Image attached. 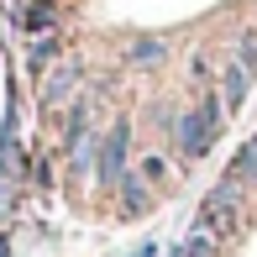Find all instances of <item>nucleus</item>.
<instances>
[{
	"instance_id": "nucleus-11",
	"label": "nucleus",
	"mask_w": 257,
	"mask_h": 257,
	"mask_svg": "<svg viewBox=\"0 0 257 257\" xmlns=\"http://www.w3.org/2000/svg\"><path fill=\"white\" fill-rule=\"evenodd\" d=\"M231 58H236V63H247V68H257V32H241V37H236V53H231Z\"/></svg>"
},
{
	"instance_id": "nucleus-3",
	"label": "nucleus",
	"mask_w": 257,
	"mask_h": 257,
	"mask_svg": "<svg viewBox=\"0 0 257 257\" xmlns=\"http://www.w3.org/2000/svg\"><path fill=\"white\" fill-rule=\"evenodd\" d=\"M194 226L215 231V236L226 241V236H236V231H241V205H226V200H210V194H205V205H200V220H194Z\"/></svg>"
},
{
	"instance_id": "nucleus-2",
	"label": "nucleus",
	"mask_w": 257,
	"mask_h": 257,
	"mask_svg": "<svg viewBox=\"0 0 257 257\" xmlns=\"http://www.w3.org/2000/svg\"><path fill=\"white\" fill-rule=\"evenodd\" d=\"M126 153H132V121L121 115V121H110V132L100 137V163H95V184L100 189H115V184L132 173L126 168Z\"/></svg>"
},
{
	"instance_id": "nucleus-12",
	"label": "nucleus",
	"mask_w": 257,
	"mask_h": 257,
	"mask_svg": "<svg viewBox=\"0 0 257 257\" xmlns=\"http://www.w3.org/2000/svg\"><path fill=\"white\" fill-rule=\"evenodd\" d=\"M163 173H168V158H163V153H147L142 158V179L147 184H163Z\"/></svg>"
},
{
	"instance_id": "nucleus-4",
	"label": "nucleus",
	"mask_w": 257,
	"mask_h": 257,
	"mask_svg": "<svg viewBox=\"0 0 257 257\" xmlns=\"http://www.w3.org/2000/svg\"><path fill=\"white\" fill-rule=\"evenodd\" d=\"M252 74H257V68L236 63V58L220 68V105H226V110H241V105H247V95H252Z\"/></svg>"
},
{
	"instance_id": "nucleus-6",
	"label": "nucleus",
	"mask_w": 257,
	"mask_h": 257,
	"mask_svg": "<svg viewBox=\"0 0 257 257\" xmlns=\"http://www.w3.org/2000/svg\"><path fill=\"white\" fill-rule=\"evenodd\" d=\"M115 200H121V215H147V210H153V184H147L142 173H126V179L115 184Z\"/></svg>"
},
{
	"instance_id": "nucleus-10",
	"label": "nucleus",
	"mask_w": 257,
	"mask_h": 257,
	"mask_svg": "<svg viewBox=\"0 0 257 257\" xmlns=\"http://www.w3.org/2000/svg\"><path fill=\"white\" fill-rule=\"evenodd\" d=\"M53 53H58V42H53V37H37V42H32V53H27V63H32V74H42V68L53 63Z\"/></svg>"
},
{
	"instance_id": "nucleus-1",
	"label": "nucleus",
	"mask_w": 257,
	"mask_h": 257,
	"mask_svg": "<svg viewBox=\"0 0 257 257\" xmlns=\"http://www.w3.org/2000/svg\"><path fill=\"white\" fill-rule=\"evenodd\" d=\"M220 126H226V105H220V89H205V95H200V105H194V110H184V115H179V126H173L179 158H184V163L205 158L210 147H215Z\"/></svg>"
},
{
	"instance_id": "nucleus-9",
	"label": "nucleus",
	"mask_w": 257,
	"mask_h": 257,
	"mask_svg": "<svg viewBox=\"0 0 257 257\" xmlns=\"http://www.w3.org/2000/svg\"><path fill=\"white\" fill-rule=\"evenodd\" d=\"M226 173H236L247 189H257V137H247V142L236 147V158H231V168Z\"/></svg>"
},
{
	"instance_id": "nucleus-8",
	"label": "nucleus",
	"mask_w": 257,
	"mask_h": 257,
	"mask_svg": "<svg viewBox=\"0 0 257 257\" xmlns=\"http://www.w3.org/2000/svg\"><path fill=\"white\" fill-rule=\"evenodd\" d=\"M163 58H168V42L163 37H137L132 48H126V63H137V68H153Z\"/></svg>"
},
{
	"instance_id": "nucleus-5",
	"label": "nucleus",
	"mask_w": 257,
	"mask_h": 257,
	"mask_svg": "<svg viewBox=\"0 0 257 257\" xmlns=\"http://www.w3.org/2000/svg\"><path fill=\"white\" fill-rule=\"evenodd\" d=\"M84 84V74H79L74 63H63V68H53L48 74V84H42V105H48V110H58V105H68L74 100V89Z\"/></svg>"
},
{
	"instance_id": "nucleus-13",
	"label": "nucleus",
	"mask_w": 257,
	"mask_h": 257,
	"mask_svg": "<svg viewBox=\"0 0 257 257\" xmlns=\"http://www.w3.org/2000/svg\"><path fill=\"white\" fill-rule=\"evenodd\" d=\"M132 257H158V241H137V247H132Z\"/></svg>"
},
{
	"instance_id": "nucleus-14",
	"label": "nucleus",
	"mask_w": 257,
	"mask_h": 257,
	"mask_svg": "<svg viewBox=\"0 0 257 257\" xmlns=\"http://www.w3.org/2000/svg\"><path fill=\"white\" fill-rule=\"evenodd\" d=\"M0 257H11V247H6V236H0Z\"/></svg>"
},
{
	"instance_id": "nucleus-7",
	"label": "nucleus",
	"mask_w": 257,
	"mask_h": 257,
	"mask_svg": "<svg viewBox=\"0 0 257 257\" xmlns=\"http://www.w3.org/2000/svg\"><path fill=\"white\" fill-rule=\"evenodd\" d=\"M215 247H220V236H215V231L194 226L184 241H173V247H168V257H215Z\"/></svg>"
}]
</instances>
